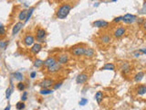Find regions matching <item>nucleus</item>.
I'll return each instance as SVG.
<instances>
[{
	"label": "nucleus",
	"instance_id": "obj_14",
	"mask_svg": "<svg viewBox=\"0 0 146 110\" xmlns=\"http://www.w3.org/2000/svg\"><path fill=\"white\" fill-rule=\"evenodd\" d=\"M94 55H95V51L92 48H85L83 56H85L86 58H92Z\"/></svg>",
	"mask_w": 146,
	"mask_h": 110
},
{
	"label": "nucleus",
	"instance_id": "obj_25",
	"mask_svg": "<svg viewBox=\"0 0 146 110\" xmlns=\"http://www.w3.org/2000/svg\"><path fill=\"white\" fill-rule=\"evenodd\" d=\"M53 93V90H51L50 88H42L39 91V94L42 96H47V95H50Z\"/></svg>",
	"mask_w": 146,
	"mask_h": 110
},
{
	"label": "nucleus",
	"instance_id": "obj_42",
	"mask_svg": "<svg viewBox=\"0 0 146 110\" xmlns=\"http://www.w3.org/2000/svg\"><path fill=\"white\" fill-rule=\"evenodd\" d=\"M111 1H112V2H116V1H117V0H111Z\"/></svg>",
	"mask_w": 146,
	"mask_h": 110
},
{
	"label": "nucleus",
	"instance_id": "obj_34",
	"mask_svg": "<svg viewBox=\"0 0 146 110\" xmlns=\"http://www.w3.org/2000/svg\"><path fill=\"white\" fill-rule=\"evenodd\" d=\"M7 44H8V42H7V41H5V42L0 41V48H2V49H6Z\"/></svg>",
	"mask_w": 146,
	"mask_h": 110
},
{
	"label": "nucleus",
	"instance_id": "obj_37",
	"mask_svg": "<svg viewBox=\"0 0 146 110\" xmlns=\"http://www.w3.org/2000/svg\"><path fill=\"white\" fill-rule=\"evenodd\" d=\"M121 19H122V17H117V18H115V19H113V22L114 23H118V22L121 21Z\"/></svg>",
	"mask_w": 146,
	"mask_h": 110
},
{
	"label": "nucleus",
	"instance_id": "obj_7",
	"mask_svg": "<svg viewBox=\"0 0 146 110\" xmlns=\"http://www.w3.org/2000/svg\"><path fill=\"white\" fill-rule=\"evenodd\" d=\"M23 42L27 47H30V46H32V45L35 43V38L33 37L32 35H29V34H28V35L25 36Z\"/></svg>",
	"mask_w": 146,
	"mask_h": 110
},
{
	"label": "nucleus",
	"instance_id": "obj_19",
	"mask_svg": "<svg viewBox=\"0 0 146 110\" xmlns=\"http://www.w3.org/2000/svg\"><path fill=\"white\" fill-rule=\"evenodd\" d=\"M121 70L122 71V73H129L131 71V67H130V64L128 62H124L122 63V65L121 67Z\"/></svg>",
	"mask_w": 146,
	"mask_h": 110
},
{
	"label": "nucleus",
	"instance_id": "obj_22",
	"mask_svg": "<svg viewBox=\"0 0 146 110\" xmlns=\"http://www.w3.org/2000/svg\"><path fill=\"white\" fill-rule=\"evenodd\" d=\"M43 64H44V61H42L40 59H37V60L34 61V67L37 69L41 68L42 66H43Z\"/></svg>",
	"mask_w": 146,
	"mask_h": 110
},
{
	"label": "nucleus",
	"instance_id": "obj_9",
	"mask_svg": "<svg viewBox=\"0 0 146 110\" xmlns=\"http://www.w3.org/2000/svg\"><path fill=\"white\" fill-rule=\"evenodd\" d=\"M125 32H126V28H124V27H119V28H117L115 30H114L113 36L115 38H117V39H120V38H121L125 34Z\"/></svg>",
	"mask_w": 146,
	"mask_h": 110
},
{
	"label": "nucleus",
	"instance_id": "obj_35",
	"mask_svg": "<svg viewBox=\"0 0 146 110\" xmlns=\"http://www.w3.org/2000/svg\"><path fill=\"white\" fill-rule=\"evenodd\" d=\"M137 23L139 24V25H142V24H143V22L145 20H144V19L143 18H140V19H137Z\"/></svg>",
	"mask_w": 146,
	"mask_h": 110
},
{
	"label": "nucleus",
	"instance_id": "obj_18",
	"mask_svg": "<svg viewBox=\"0 0 146 110\" xmlns=\"http://www.w3.org/2000/svg\"><path fill=\"white\" fill-rule=\"evenodd\" d=\"M100 70H106V71H114L115 70V65H114L113 63H111V62H108V63H106L103 67H102Z\"/></svg>",
	"mask_w": 146,
	"mask_h": 110
},
{
	"label": "nucleus",
	"instance_id": "obj_21",
	"mask_svg": "<svg viewBox=\"0 0 146 110\" xmlns=\"http://www.w3.org/2000/svg\"><path fill=\"white\" fill-rule=\"evenodd\" d=\"M27 15H28V9H23L18 14V19L20 21H25L27 19Z\"/></svg>",
	"mask_w": 146,
	"mask_h": 110
},
{
	"label": "nucleus",
	"instance_id": "obj_16",
	"mask_svg": "<svg viewBox=\"0 0 146 110\" xmlns=\"http://www.w3.org/2000/svg\"><path fill=\"white\" fill-rule=\"evenodd\" d=\"M136 92H137V95H138V96H143V95H145L146 94V85L141 84V85L138 86Z\"/></svg>",
	"mask_w": 146,
	"mask_h": 110
},
{
	"label": "nucleus",
	"instance_id": "obj_13",
	"mask_svg": "<svg viewBox=\"0 0 146 110\" xmlns=\"http://www.w3.org/2000/svg\"><path fill=\"white\" fill-rule=\"evenodd\" d=\"M42 49V45L40 44V43H34V44L31 46L30 48V52H32L33 54H37L38 52L41 51Z\"/></svg>",
	"mask_w": 146,
	"mask_h": 110
},
{
	"label": "nucleus",
	"instance_id": "obj_32",
	"mask_svg": "<svg viewBox=\"0 0 146 110\" xmlns=\"http://www.w3.org/2000/svg\"><path fill=\"white\" fill-rule=\"evenodd\" d=\"M62 84L63 83L62 82H58V83H56V84H53V89L54 90H57V89H58L59 87L62 85Z\"/></svg>",
	"mask_w": 146,
	"mask_h": 110
},
{
	"label": "nucleus",
	"instance_id": "obj_29",
	"mask_svg": "<svg viewBox=\"0 0 146 110\" xmlns=\"http://www.w3.org/2000/svg\"><path fill=\"white\" fill-rule=\"evenodd\" d=\"M25 106H26V105L23 101H20L18 103H16V107L17 110H23L24 108H25Z\"/></svg>",
	"mask_w": 146,
	"mask_h": 110
},
{
	"label": "nucleus",
	"instance_id": "obj_41",
	"mask_svg": "<svg viewBox=\"0 0 146 110\" xmlns=\"http://www.w3.org/2000/svg\"><path fill=\"white\" fill-rule=\"evenodd\" d=\"M10 109H11V105H7V107H6L4 110H10Z\"/></svg>",
	"mask_w": 146,
	"mask_h": 110
},
{
	"label": "nucleus",
	"instance_id": "obj_27",
	"mask_svg": "<svg viewBox=\"0 0 146 110\" xmlns=\"http://www.w3.org/2000/svg\"><path fill=\"white\" fill-rule=\"evenodd\" d=\"M13 90H14V88H13V84L11 82V86L7 87V91H6V97H7V99L10 98V96H11L12 93H13Z\"/></svg>",
	"mask_w": 146,
	"mask_h": 110
},
{
	"label": "nucleus",
	"instance_id": "obj_28",
	"mask_svg": "<svg viewBox=\"0 0 146 110\" xmlns=\"http://www.w3.org/2000/svg\"><path fill=\"white\" fill-rule=\"evenodd\" d=\"M16 88H17V90H19V91H25L26 89V84H24L23 82H19L18 84H16Z\"/></svg>",
	"mask_w": 146,
	"mask_h": 110
},
{
	"label": "nucleus",
	"instance_id": "obj_40",
	"mask_svg": "<svg viewBox=\"0 0 146 110\" xmlns=\"http://www.w3.org/2000/svg\"><path fill=\"white\" fill-rule=\"evenodd\" d=\"M142 27H143V29L146 31V20L143 22V24H142Z\"/></svg>",
	"mask_w": 146,
	"mask_h": 110
},
{
	"label": "nucleus",
	"instance_id": "obj_2",
	"mask_svg": "<svg viewBox=\"0 0 146 110\" xmlns=\"http://www.w3.org/2000/svg\"><path fill=\"white\" fill-rule=\"evenodd\" d=\"M137 16L133 14H125L124 16H122V19H121V21L124 22L125 24H132L136 22L137 20Z\"/></svg>",
	"mask_w": 146,
	"mask_h": 110
},
{
	"label": "nucleus",
	"instance_id": "obj_12",
	"mask_svg": "<svg viewBox=\"0 0 146 110\" xmlns=\"http://www.w3.org/2000/svg\"><path fill=\"white\" fill-rule=\"evenodd\" d=\"M57 60H56V58L55 57H53V56H50V57H48V58L46 59L44 61V64L43 65L45 66V67H49V66H51V65H53L54 63H56L57 62Z\"/></svg>",
	"mask_w": 146,
	"mask_h": 110
},
{
	"label": "nucleus",
	"instance_id": "obj_11",
	"mask_svg": "<svg viewBox=\"0 0 146 110\" xmlns=\"http://www.w3.org/2000/svg\"><path fill=\"white\" fill-rule=\"evenodd\" d=\"M23 26H24V23L22 21H19V22L15 24V26L13 27V28H12V35L15 36L16 34H17V33L20 31L21 28H23Z\"/></svg>",
	"mask_w": 146,
	"mask_h": 110
},
{
	"label": "nucleus",
	"instance_id": "obj_20",
	"mask_svg": "<svg viewBox=\"0 0 146 110\" xmlns=\"http://www.w3.org/2000/svg\"><path fill=\"white\" fill-rule=\"evenodd\" d=\"M144 77V73L142 72H139V73H137L136 74L134 75V77H133V80H134V82L136 83H140L142 80V78Z\"/></svg>",
	"mask_w": 146,
	"mask_h": 110
},
{
	"label": "nucleus",
	"instance_id": "obj_23",
	"mask_svg": "<svg viewBox=\"0 0 146 110\" xmlns=\"http://www.w3.org/2000/svg\"><path fill=\"white\" fill-rule=\"evenodd\" d=\"M95 99L97 101L98 104H100L101 103L102 99H103V94H102V92L100 91H98L95 95Z\"/></svg>",
	"mask_w": 146,
	"mask_h": 110
},
{
	"label": "nucleus",
	"instance_id": "obj_3",
	"mask_svg": "<svg viewBox=\"0 0 146 110\" xmlns=\"http://www.w3.org/2000/svg\"><path fill=\"white\" fill-rule=\"evenodd\" d=\"M93 27H95V28H106L109 27V22L106 20H103V19H99V20H96L94 21L92 23Z\"/></svg>",
	"mask_w": 146,
	"mask_h": 110
},
{
	"label": "nucleus",
	"instance_id": "obj_8",
	"mask_svg": "<svg viewBox=\"0 0 146 110\" xmlns=\"http://www.w3.org/2000/svg\"><path fill=\"white\" fill-rule=\"evenodd\" d=\"M48 73H58V72H59V70L61 69V64H59V63L57 61L56 63H54L53 65L49 66V67H48Z\"/></svg>",
	"mask_w": 146,
	"mask_h": 110
},
{
	"label": "nucleus",
	"instance_id": "obj_1",
	"mask_svg": "<svg viewBox=\"0 0 146 110\" xmlns=\"http://www.w3.org/2000/svg\"><path fill=\"white\" fill-rule=\"evenodd\" d=\"M71 8L72 7L70 4H63L58 8L56 12V16L58 19H65L71 11Z\"/></svg>",
	"mask_w": 146,
	"mask_h": 110
},
{
	"label": "nucleus",
	"instance_id": "obj_5",
	"mask_svg": "<svg viewBox=\"0 0 146 110\" xmlns=\"http://www.w3.org/2000/svg\"><path fill=\"white\" fill-rule=\"evenodd\" d=\"M54 81L50 78H46V79L42 80L39 83V86L41 88H50L51 86H53Z\"/></svg>",
	"mask_w": 146,
	"mask_h": 110
},
{
	"label": "nucleus",
	"instance_id": "obj_24",
	"mask_svg": "<svg viewBox=\"0 0 146 110\" xmlns=\"http://www.w3.org/2000/svg\"><path fill=\"white\" fill-rule=\"evenodd\" d=\"M13 75H14L15 79H16L17 81H19V82H21V81H23L24 80L23 73H20V72H15V73H13Z\"/></svg>",
	"mask_w": 146,
	"mask_h": 110
},
{
	"label": "nucleus",
	"instance_id": "obj_26",
	"mask_svg": "<svg viewBox=\"0 0 146 110\" xmlns=\"http://www.w3.org/2000/svg\"><path fill=\"white\" fill-rule=\"evenodd\" d=\"M34 10H35V7H29V8L28 9V15H27V19H26V20H25V23H27V22L30 19V18H31V16H32Z\"/></svg>",
	"mask_w": 146,
	"mask_h": 110
},
{
	"label": "nucleus",
	"instance_id": "obj_4",
	"mask_svg": "<svg viewBox=\"0 0 146 110\" xmlns=\"http://www.w3.org/2000/svg\"><path fill=\"white\" fill-rule=\"evenodd\" d=\"M46 30L44 28H37V31H36V38H37V41H40V42H44V39L46 37Z\"/></svg>",
	"mask_w": 146,
	"mask_h": 110
},
{
	"label": "nucleus",
	"instance_id": "obj_17",
	"mask_svg": "<svg viewBox=\"0 0 146 110\" xmlns=\"http://www.w3.org/2000/svg\"><path fill=\"white\" fill-rule=\"evenodd\" d=\"M100 40L101 43H103V44H108V43H110L111 40V36L107 35V34H105V35H102L101 37L100 38Z\"/></svg>",
	"mask_w": 146,
	"mask_h": 110
},
{
	"label": "nucleus",
	"instance_id": "obj_33",
	"mask_svg": "<svg viewBox=\"0 0 146 110\" xmlns=\"http://www.w3.org/2000/svg\"><path fill=\"white\" fill-rule=\"evenodd\" d=\"M27 99H28V92L23 91V94H22V96H21V101L25 102Z\"/></svg>",
	"mask_w": 146,
	"mask_h": 110
},
{
	"label": "nucleus",
	"instance_id": "obj_10",
	"mask_svg": "<svg viewBox=\"0 0 146 110\" xmlns=\"http://www.w3.org/2000/svg\"><path fill=\"white\" fill-rule=\"evenodd\" d=\"M88 78H89V75L87 73H80L77 76L76 78V83L79 84H85L87 81H88Z\"/></svg>",
	"mask_w": 146,
	"mask_h": 110
},
{
	"label": "nucleus",
	"instance_id": "obj_39",
	"mask_svg": "<svg viewBox=\"0 0 146 110\" xmlns=\"http://www.w3.org/2000/svg\"><path fill=\"white\" fill-rule=\"evenodd\" d=\"M139 52H141V53L144 54V55H146V48H141V49L139 50Z\"/></svg>",
	"mask_w": 146,
	"mask_h": 110
},
{
	"label": "nucleus",
	"instance_id": "obj_36",
	"mask_svg": "<svg viewBox=\"0 0 146 110\" xmlns=\"http://www.w3.org/2000/svg\"><path fill=\"white\" fill-rule=\"evenodd\" d=\"M29 77H30L31 79H34V78L37 77V72H35V71H34V72H31Z\"/></svg>",
	"mask_w": 146,
	"mask_h": 110
},
{
	"label": "nucleus",
	"instance_id": "obj_38",
	"mask_svg": "<svg viewBox=\"0 0 146 110\" xmlns=\"http://www.w3.org/2000/svg\"><path fill=\"white\" fill-rule=\"evenodd\" d=\"M141 52H139V51H136V52H133V55H134V57H136V58H138V57L141 56Z\"/></svg>",
	"mask_w": 146,
	"mask_h": 110
},
{
	"label": "nucleus",
	"instance_id": "obj_31",
	"mask_svg": "<svg viewBox=\"0 0 146 110\" xmlns=\"http://www.w3.org/2000/svg\"><path fill=\"white\" fill-rule=\"evenodd\" d=\"M6 34V28L4 25H0V36H3Z\"/></svg>",
	"mask_w": 146,
	"mask_h": 110
},
{
	"label": "nucleus",
	"instance_id": "obj_6",
	"mask_svg": "<svg viewBox=\"0 0 146 110\" xmlns=\"http://www.w3.org/2000/svg\"><path fill=\"white\" fill-rule=\"evenodd\" d=\"M84 50H85V47H83V46H78V47H75L71 50V53L76 57L83 56Z\"/></svg>",
	"mask_w": 146,
	"mask_h": 110
},
{
	"label": "nucleus",
	"instance_id": "obj_15",
	"mask_svg": "<svg viewBox=\"0 0 146 110\" xmlns=\"http://www.w3.org/2000/svg\"><path fill=\"white\" fill-rule=\"evenodd\" d=\"M69 60H70V58H69L67 54H61L58 59V62L59 64H65V63H67L69 61Z\"/></svg>",
	"mask_w": 146,
	"mask_h": 110
},
{
	"label": "nucleus",
	"instance_id": "obj_30",
	"mask_svg": "<svg viewBox=\"0 0 146 110\" xmlns=\"http://www.w3.org/2000/svg\"><path fill=\"white\" fill-rule=\"evenodd\" d=\"M88 104V99L86 98H81L80 101L79 102V105H80V106H84L85 105H87Z\"/></svg>",
	"mask_w": 146,
	"mask_h": 110
}]
</instances>
